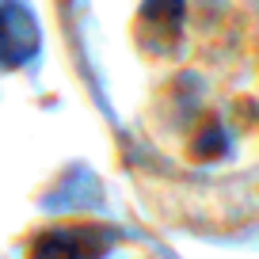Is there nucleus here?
Returning <instances> with one entry per match:
<instances>
[{
  "label": "nucleus",
  "mask_w": 259,
  "mask_h": 259,
  "mask_svg": "<svg viewBox=\"0 0 259 259\" xmlns=\"http://www.w3.org/2000/svg\"><path fill=\"white\" fill-rule=\"evenodd\" d=\"M99 248L103 244L96 240L92 229H57L34 240L31 259H99Z\"/></svg>",
  "instance_id": "obj_2"
},
{
  "label": "nucleus",
  "mask_w": 259,
  "mask_h": 259,
  "mask_svg": "<svg viewBox=\"0 0 259 259\" xmlns=\"http://www.w3.org/2000/svg\"><path fill=\"white\" fill-rule=\"evenodd\" d=\"M34 46H38V31L31 12L19 0H0V61L19 65L34 54Z\"/></svg>",
  "instance_id": "obj_1"
}]
</instances>
